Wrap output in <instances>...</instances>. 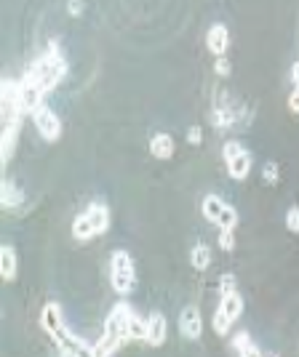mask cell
Returning <instances> with one entry per match:
<instances>
[{"label": "cell", "instance_id": "cell-1", "mask_svg": "<svg viewBox=\"0 0 299 357\" xmlns=\"http://www.w3.org/2000/svg\"><path fill=\"white\" fill-rule=\"evenodd\" d=\"M64 75H67V62H64V56L59 53V43L51 40L49 51H43V53L27 67L22 80L29 83V86H35V88H40L43 94H51V91L62 83Z\"/></svg>", "mask_w": 299, "mask_h": 357}, {"label": "cell", "instance_id": "cell-2", "mask_svg": "<svg viewBox=\"0 0 299 357\" xmlns=\"http://www.w3.org/2000/svg\"><path fill=\"white\" fill-rule=\"evenodd\" d=\"M110 230V208L104 203H88V208H83L80 214L73 219V238L80 243L99 238Z\"/></svg>", "mask_w": 299, "mask_h": 357}, {"label": "cell", "instance_id": "cell-3", "mask_svg": "<svg viewBox=\"0 0 299 357\" xmlns=\"http://www.w3.org/2000/svg\"><path fill=\"white\" fill-rule=\"evenodd\" d=\"M110 283H112V291L118 296H128L134 286H136V269H134V259L128 251H112L110 256Z\"/></svg>", "mask_w": 299, "mask_h": 357}, {"label": "cell", "instance_id": "cell-4", "mask_svg": "<svg viewBox=\"0 0 299 357\" xmlns=\"http://www.w3.org/2000/svg\"><path fill=\"white\" fill-rule=\"evenodd\" d=\"M241 315H243V296H241L238 291L219 296L217 312H214V317H211V328H214V334L227 336L230 334V328H232V323H235Z\"/></svg>", "mask_w": 299, "mask_h": 357}, {"label": "cell", "instance_id": "cell-5", "mask_svg": "<svg viewBox=\"0 0 299 357\" xmlns=\"http://www.w3.org/2000/svg\"><path fill=\"white\" fill-rule=\"evenodd\" d=\"M222 158L224 166H227V173L238 182H243L251 173V152L238 142V139H227L222 144Z\"/></svg>", "mask_w": 299, "mask_h": 357}, {"label": "cell", "instance_id": "cell-6", "mask_svg": "<svg viewBox=\"0 0 299 357\" xmlns=\"http://www.w3.org/2000/svg\"><path fill=\"white\" fill-rule=\"evenodd\" d=\"M40 328L46 331V336H49L56 347L67 338L70 328H67V323H64V312H62V307H59L56 301L43 304V310H40Z\"/></svg>", "mask_w": 299, "mask_h": 357}, {"label": "cell", "instance_id": "cell-7", "mask_svg": "<svg viewBox=\"0 0 299 357\" xmlns=\"http://www.w3.org/2000/svg\"><path fill=\"white\" fill-rule=\"evenodd\" d=\"M131 317H134V310L125 304V301H118L110 315H107V320H104V331L101 334L112 336V338H118L121 344L128 341V325H131Z\"/></svg>", "mask_w": 299, "mask_h": 357}, {"label": "cell", "instance_id": "cell-8", "mask_svg": "<svg viewBox=\"0 0 299 357\" xmlns=\"http://www.w3.org/2000/svg\"><path fill=\"white\" fill-rule=\"evenodd\" d=\"M29 118H32V125L38 128V134H40L46 142H56V139L62 136V120H59V115H56L51 107L40 104Z\"/></svg>", "mask_w": 299, "mask_h": 357}, {"label": "cell", "instance_id": "cell-9", "mask_svg": "<svg viewBox=\"0 0 299 357\" xmlns=\"http://www.w3.org/2000/svg\"><path fill=\"white\" fill-rule=\"evenodd\" d=\"M179 334L187 341H198L203 334V315L198 307H184L179 315Z\"/></svg>", "mask_w": 299, "mask_h": 357}, {"label": "cell", "instance_id": "cell-10", "mask_svg": "<svg viewBox=\"0 0 299 357\" xmlns=\"http://www.w3.org/2000/svg\"><path fill=\"white\" fill-rule=\"evenodd\" d=\"M174 152H176V142L171 134H166V131L152 134V139H150V155H152V158L169 160V158H174Z\"/></svg>", "mask_w": 299, "mask_h": 357}, {"label": "cell", "instance_id": "cell-11", "mask_svg": "<svg viewBox=\"0 0 299 357\" xmlns=\"http://www.w3.org/2000/svg\"><path fill=\"white\" fill-rule=\"evenodd\" d=\"M166 336H169V320H166V315L152 312L147 317V344L163 347V344H166Z\"/></svg>", "mask_w": 299, "mask_h": 357}, {"label": "cell", "instance_id": "cell-12", "mask_svg": "<svg viewBox=\"0 0 299 357\" xmlns=\"http://www.w3.org/2000/svg\"><path fill=\"white\" fill-rule=\"evenodd\" d=\"M206 46H208V51L214 53V59L227 53V46H230V32H227L224 24H211V27H208V32H206Z\"/></svg>", "mask_w": 299, "mask_h": 357}, {"label": "cell", "instance_id": "cell-13", "mask_svg": "<svg viewBox=\"0 0 299 357\" xmlns=\"http://www.w3.org/2000/svg\"><path fill=\"white\" fill-rule=\"evenodd\" d=\"M0 197H3V208H5V211H16L19 206H25V190H22L14 179H3Z\"/></svg>", "mask_w": 299, "mask_h": 357}, {"label": "cell", "instance_id": "cell-14", "mask_svg": "<svg viewBox=\"0 0 299 357\" xmlns=\"http://www.w3.org/2000/svg\"><path fill=\"white\" fill-rule=\"evenodd\" d=\"M16 272H19V256L14 251V245H3L0 248V275L5 283L16 280Z\"/></svg>", "mask_w": 299, "mask_h": 357}, {"label": "cell", "instance_id": "cell-15", "mask_svg": "<svg viewBox=\"0 0 299 357\" xmlns=\"http://www.w3.org/2000/svg\"><path fill=\"white\" fill-rule=\"evenodd\" d=\"M224 208H227V203H224L219 195H206L203 203H200V214L206 216V221H211V224H217L222 219Z\"/></svg>", "mask_w": 299, "mask_h": 357}, {"label": "cell", "instance_id": "cell-16", "mask_svg": "<svg viewBox=\"0 0 299 357\" xmlns=\"http://www.w3.org/2000/svg\"><path fill=\"white\" fill-rule=\"evenodd\" d=\"M190 264L203 272V269H208L211 267V248L206 245V243H195V248L190 251Z\"/></svg>", "mask_w": 299, "mask_h": 357}, {"label": "cell", "instance_id": "cell-17", "mask_svg": "<svg viewBox=\"0 0 299 357\" xmlns=\"http://www.w3.org/2000/svg\"><path fill=\"white\" fill-rule=\"evenodd\" d=\"M128 341H147V320L139 317L136 312H134L131 325H128Z\"/></svg>", "mask_w": 299, "mask_h": 357}, {"label": "cell", "instance_id": "cell-18", "mask_svg": "<svg viewBox=\"0 0 299 357\" xmlns=\"http://www.w3.org/2000/svg\"><path fill=\"white\" fill-rule=\"evenodd\" d=\"M217 230H238V211H235L232 206L224 208L222 219L217 221Z\"/></svg>", "mask_w": 299, "mask_h": 357}, {"label": "cell", "instance_id": "cell-19", "mask_svg": "<svg viewBox=\"0 0 299 357\" xmlns=\"http://www.w3.org/2000/svg\"><path fill=\"white\" fill-rule=\"evenodd\" d=\"M262 179H265V184H278L280 182V168H278V163H265V168H262Z\"/></svg>", "mask_w": 299, "mask_h": 357}, {"label": "cell", "instance_id": "cell-20", "mask_svg": "<svg viewBox=\"0 0 299 357\" xmlns=\"http://www.w3.org/2000/svg\"><path fill=\"white\" fill-rule=\"evenodd\" d=\"M217 232H219V238H217L219 248H222V251H232V248H235V232H238V230H217Z\"/></svg>", "mask_w": 299, "mask_h": 357}, {"label": "cell", "instance_id": "cell-21", "mask_svg": "<svg viewBox=\"0 0 299 357\" xmlns=\"http://www.w3.org/2000/svg\"><path fill=\"white\" fill-rule=\"evenodd\" d=\"M219 296L224 293H232V291H238V280H235V275H230V272H224L222 278H219Z\"/></svg>", "mask_w": 299, "mask_h": 357}, {"label": "cell", "instance_id": "cell-22", "mask_svg": "<svg viewBox=\"0 0 299 357\" xmlns=\"http://www.w3.org/2000/svg\"><path fill=\"white\" fill-rule=\"evenodd\" d=\"M286 230L289 232H299V206H291L286 211Z\"/></svg>", "mask_w": 299, "mask_h": 357}, {"label": "cell", "instance_id": "cell-23", "mask_svg": "<svg viewBox=\"0 0 299 357\" xmlns=\"http://www.w3.org/2000/svg\"><path fill=\"white\" fill-rule=\"evenodd\" d=\"M230 70H232V64H230V59H227V56H217V59H214V72H217L219 77L230 75Z\"/></svg>", "mask_w": 299, "mask_h": 357}, {"label": "cell", "instance_id": "cell-24", "mask_svg": "<svg viewBox=\"0 0 299 357\" xmlns=\"http://www.w3.org/2000/svg\"><path fill=\"white\" fill-rule=\"evenodd\" d=\"M187 142L195 144V147L203 142V128H200V125H190V128H187Z\"/></svg>", "mask_w": 299, "mask_h": 357}, {"label": "cell", "instance_id": "cell-25", "mask_svg": "<svg viewBox=\"0 0 299 357\" xmlns=\"http://www.w3.org/2000/svg\"><path fill=\"white\" fill-rule=\"evenodd\" d=\"M238 357H265V352H262V349H259V347L251 341V344H246V347L238 352Z\"/></svg>", "mask_w": 299, "mask_h": 357}, {"label": "cell", "instance_id": "cell-26", "mask_svg": "<svg viewBox=\"0 0 299 357\" xmlns=\"http://www.w3.org/2000/svg\"><path fill=\"white\" fill-rule=\"evenodd\" d=\"M246 344H251V336L246 334V331H241L238 336H232V349H238V352H241Z\"/></svg>", "mask_w": 299, "mask_h": 357}, {"label": "cell", "instance_id": "cell-27", "mask_svg": "<svg viewBox=\"0 0 299 357\" xmlns=\"http://www.w3.org/2000/svg\"><path fill=\"white\" fill-rule=\"evenodd\" d=\"M289 110L299 115V88H297V86H294V91L289 94Z\"/></svg>", "mask_w": 299, "mask_h": 357}, {"label": "cell", "instance_id": "cell-28", "mask_svg": "<svg viewBox=\"0 0 299 357\" xmlns=\"http://www.w3.org/2000/svg\"><path fill=\"white\" fill-rule=\"evenodd\" d=\"M67 11H70L73 16H80V14H83V0H67Z\"/></svg>", "mask_w": 299, "mask_h": 357}, {"label": "cell", "instance_id": "cell-29", "mask_svg": "<svg viewBox=\"0 0 299 357\" xmlns=\"http://www.w3.org/2000/svg\"><path fill=\"white\" fill-rule=\"evenodd\" d=\"M265 357H275V355H265Z\"/></svg>", "mask_w": 299, "mask_h": 357}]
</instances>
